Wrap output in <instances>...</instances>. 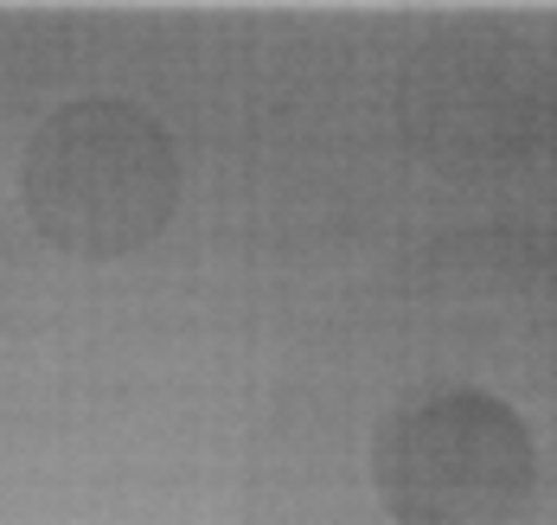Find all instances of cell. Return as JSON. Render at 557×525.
<instances>
[{"label": "cell", "mask_w": 557, "mask_h": 525, "mask_svg": "<svg viewBox=\"0 0 557 525\" xmlns=\"http://www.w3.org/2000/svg\"><path fill=\"white\" fill-rule=\"evenodd\" d=\"M372 480L397 525H532L539 455L494 391H443L385 416Z\"/></svg>", "instance_id": "obj_2"}, {"label": "cell", "mask_w": 557, "mask_h": 525, "mask_svg": "<svg viewBox=\"0 0 557 525\" xmlns=\"http://www.w3.org/2000/svg\"><path fill=\"white\" fill-rule=\"evenodd\" d=\"M20 199L33 232L52 250L84 263H115L148 250L173 218L180 154L148 110L122 97H77L39 122Z\"/></svg>", "instance_id": "obj_1"}]
</instances>
